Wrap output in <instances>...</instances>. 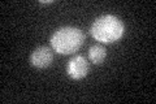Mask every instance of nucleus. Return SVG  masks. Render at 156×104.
<instances>
[{
  "instance_id": "nucleus-1",
  "label": "nucleus",
  "mask_w": 156,
  "mask_h": 104,
  "mask_svg": "<svg viewBox=\"0 0 156 104\" xmlns=\"http://www.w3.org/2000/svg\"><path fill=\"white\" fill-rule=\"evenodd\" d=\"M124 31L125 27L122 21L113 14H105V16L98 17L92 22L90 29V34L94 37V39L105 44L115 43L121 39L124 35Z\"/></svg>"
},
{
  "instance_id": "nucleus-2",
  "label": "nucleus",
  "mask_w": 156,
  "mask_h": 104,
  "mask_svg": "<svg viewBox=\"0 0 156 104\" xmlns=\"http://www.w3.org/2000/svg\"><path fill=\"white\" fill-rule=\"evenodd\" d=\"M85 42V33L81 29L64 26L60 27L51 37V48L60 55H72L82 47Z\"/></svg>"
},
{
  "instance_id": "nucleus-3",
  "label": "nucleus",
  "mask_w": 156,
  "mask_h": 104,
  "mask_svg": "<svg viewBox=\"0 0 156 104\" xmlns=\"http://www.w3.org/2000/svg\"><path fill=\"white\" fill-rule=\"evenodd\" d=\"M90 68H89V61L85 56L77 55L74 57H72L69 61H68L66 65V73L72 80H82L87 76Z\"/></svg>"
},
{
  "instance_id": "nucleus-4",
  "label": "nucleus",
  "mask_w": 156,
  "mask_h": 104,
  "mask_svg": "<svg viewBox=\"0 0 156 104\" xmlns=\"http://www.w3.org/2000/svg\"><path fill=\"white\" fill-rule=\"evenodd\" d=\"M53 52L48 46H41L35 48L30 55V64L37 69H46L52 64Z\"/></svg>"
},
{
  "instance_id": "nucleus-5",
  "label": "nucleus",
  "mask_w": 156,
  "mask_h": 104,
  "mask_svg": "<svg viewBox=\"0 0 156 104\" xmlns=\"http://www.w3.org/2000/svg\"><path fill=\"white\" fill-rule=\"evenodd\" d=\"M107 57V49L101 44H94L90 47L89 51V59L91 63H94L95 65H101L104 63Z\"/></svg>"
},
{
  "instance_id": "nucleus-6",
  "label": "nucleus",
  "mask_w": 156,
  "mask_h": 104,
  "mask_svg": "<svg viewBox=\"0 0 156 104\" xmlns=\"http://www.w3.org/2000/svg\"><path fill=\"white\" fill-rule=\"evenodd\" d=\"M39 3H41V4H52L53 2H52V0H47V2H39Z\"/></svg>"
}]
</instances>
